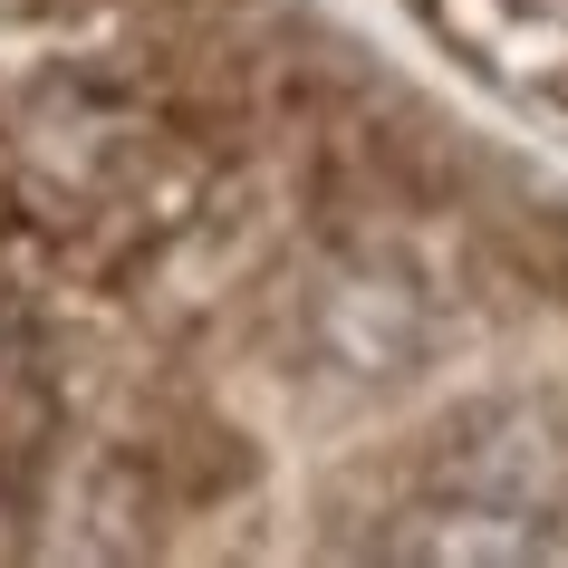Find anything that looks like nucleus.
Instances as JSON below:
<instances>
[{"label":"nucleus","mask_w":568,"mask_h":568,"mask_svg":"<svg viewBox=\"0 0 568 568\" xmlns=\"http://www.w3.org/2000/svg\"><path fill=\"white\" fill-rule=\"evenodd\" d=\"M49 434H59V395H49V366L0 347V501H30L39 473H49Z\"/></svg>","instance_id":"nucleus-1"}]
</instances>
